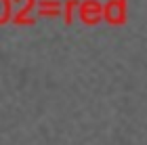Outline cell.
Masks as SVG:
<instances>
[{
    "mask_svg": "<svg viewBox=\"0 0 147 145\" xmlns=\"http://www.w3.org/2000/svg\"><path fill=\"white\" fill-rule=\"evenodd\" d=\"M38 11L42 15H59V13H63V2H59V0H42V2H38Z\"/></svg>",
    "mask_w": 147,
    "mask_h": 145,
    "instance_id": "2",
    "label": "cell"
},
{
    "mask_svg": "<svg viewBox=\"0 0 147 145\" xmlns=\"http://www.w3.org/2000/svg\"><path fill=\"white\" fill-rule=\"evenodd\" d=\"M76 11H80V0H65V2H63L65 21H71V15H74Z\"/></svg>",
    "mask_w": 147,
    "mask_h": 145,
    "instance_id": "3",
    "label": "cell"
},
{
    "mask_svg": "<svg viewBox=\"0 0 147 145\" xmlns=\"http://www.w3.org/2000/svg\"><path fill=\"white\" fill-rule=\"evenodd\" d=\"M78 13H80V17H82L86 23H95V21H99V19L105 15L103 4L97 2V0H82Z\"/></svg>",
    "mask_w": 147,
    "mask_h": 145,
    "instance_id": "1",
    "label": "cell"
},
{
    "mask_svg": "<svg viewBox=\"0 0 147 145\" xmlns=\"http://www.w3.org/2000/svg\"><path fill=\"white\" fill-rule=\"evenodd\" d=\"M13 17V0H0V23Z\"/></svg>",
    "mask_w": 147,
    "mask_h": 145,
    "instance_id": "4",
    "label": "cell"
}]
</instances>
